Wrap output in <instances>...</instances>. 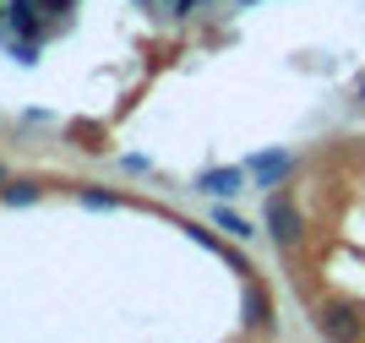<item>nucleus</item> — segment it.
Listing matches in <instances>:
<instances>
[{
	"label": "nucleus",
	"mask_w": 365,
	"mask_h": 343,
	"mask_svg": "<svg viewBox=\"0 0 365 343\" xmlns=\"http://www.w3.org/2000/svg\"><path fill=\"white\" fill-rule=\"evenodd\" d=\"M82 208H104V213H115V208H120V196H109V191H82Z\"/></svg>",
	"instance_id": "8"
},
{
	"label": "nucleus",
	"mask_w": 365,
	"mask_h": 343,
	"mask_svg": "<svg viewBox=\"0 0 365 343\" xmlns=\"http://www.w3.org/2000/svg\"><path fill=\"white\" fill-rule=\"evenodd\" d=\"M354 104H365V82H360V88H354Z\"/></svg>",
	"instance_id": "11"
},
{
	"label": "nucleus",
	"mask_w": 365,
	"mask_h": 343,
	"mask_svg": "<svg viewBox=\"0 0 365 343\" xmlns=\"http://www.w3.org/2000/svg\"><path fill=\"white\" fill-rule=\"evenodd\" d=\"M245 322H251V327H262V322H267V295H262L257 284L245 289Z\"/></svg>",
	"instance_id": "7"
},
{
	"label": "nucleus",
	"mask_w": 365,
	"mask_h": 343,
	"mask_svg": "<svg viewBox=\"0 0 365 343\" xmlns=\"http://www.w3.org/2000/svg\"><path fill=\"white\" fill-rule=\"evenodd\" d=\"M6 202H11V208H28V202H38V185H33V180H6Z\"/></svg>",
	"instance_id": "6"
},
{
	"label": "nucleus",
	"mask_w": 365,
	"mask_h": 343,
	"mask_svg": "<svg viewBox=\"0 0 365 343\" xmlns=\"http://www.w3.org/2000/svg\"><path fill=\"white\" fill-rule=\"evenodd\" d=\"M213 224H218V229H229L235 240H251V235H257V224H251V218H240L235 208H218V213H213Z\"/></svg>",
	"instance_id": "5"
},
{
	"label": "nucleus",
	"mask_w": 365,
	"mask_h": 343,
	"mask_svg": "<svg viewBox=\"0 0 365 343\" xmlns=\"http://www.w3.org/2000/svg\"><path fill=\"white\" fill-rule=\"evenodd\" d=\"M6 180H11V175H6V164H0V191H6Z\"/></svg>",
	"instance_id": "12"
},
{
	"label": "nucleus",
	"mask_w": 365,
	"mask_h": 343,
	"mask_svg": "<svg viewBox=\"0 0 365 343\" xmlns=\"http://www.w3.org/2000/svg\"><path fill=\"white\" fill-rule=\"evenodd\" d=\"M289 164H294V158L284 148H267V153H251V158H245V169H251L262 185H273L278 175H289Z\"/></svg>",
	"instance_id": "4"
},
{
	"label": "nucleus",
	"mask_w": 365,
	"mask_h": 343,
	"mask_svg": "<svg viewBox=\"0 0 365 343\" xmlns=\"http://www.w3.org/2000/svg\"><path fill=\"white\" fill-rule=\"evenodd\" d=\"M120 164H125V169H131V175H142V169H153V158H142V153H125Z\"/></svg>",
	"instance_id": "9"
},
{
	"label": "nucleus",
	"mask_w": 365,
	"mask_h": 343,
	"mask_svg": "<svg viewBox=\"0 0 365 343\" xmlns=\"http://www.w3.org/2000/svg\"><path fill=\"white\" fill-rule=\"evenodd\" d=\"M267 229H273V240L278 245H284V251H289V245H300V213H294V202L289 196H273V202H267Z\"/></svg>",
	"instance_id": "1"
},
{
	"label": "nucleus",
	"mask_w": 365,
	"mask_h": 343,
	"mask_svg": "<svg viewBox=\"0 0 365 343\" xmlns=\"http://www.w3.org/2000/svg\"><path fill=\"white\" fill-rule=\"evenodd\" d=\"M202 6H207V0H175V11H180V16H191V11H202Z\"/></svg>",
	"instance_id": "10"
},
{
	"label": "nucleus",
	"mask_w": 365,
	"mask_h": 343,
	"mask_svg": "<svg viewBox=\"0 0 365 343\" xmlns=\"http://www.w3.org/2000/svg\"><path fill=\"white\" fill-rule=\"evenodd\" d=\"M245 175H251L245 164H235V169H207V175L197 180V191H207V196H235V191H245Z\"/></svg>",
	"instance_id": "3"
},
{
	"label": "nucleus",
	"mask_w": 365,
	"mask_h": 343,
	"mask_svg": "<svg viewBox=\"0 0 365 343\" xmlns=\"http://www.w3.org/2000/svg\"><path fill=\"white\" fill-rule=\"evenodd\" d=\"M317 327L327 332V338H360L365 322H360V311H354V305H322Z\"/></svg>",
	"instance_id": "2"
}]
</instances>
